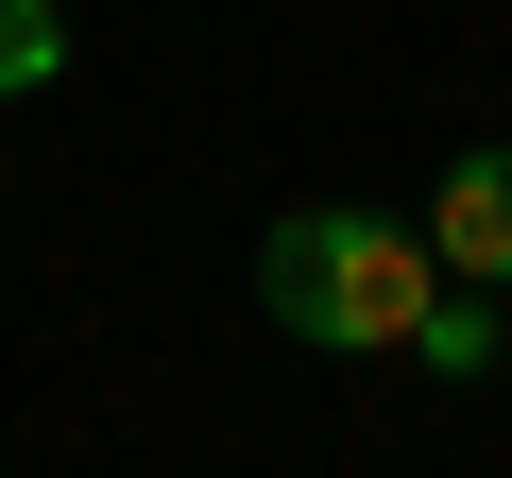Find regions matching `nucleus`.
Listing matches in <instances>:
<instances>
[{"mask_svg":"<svg viewBox=\"0 0 512 478\" xmlns=\"http://www.w3.org/2000/svg\"><path fill=\"white\" fill-rule=\"evenodd\" d=\"M427 257L478 274V291H512V137L444 154V188H427Z\"/></svg>","mask_w":512,"mask_h":478,"instance_id":"nucleus-2","label":"nucleus"},{"mask_svg":"<svg viewBox=\"0 0 512 478\" xmlns=\"http://www.w3.org/2000/svg\"><path fill=\"white\" fill-rule=\"evenodd\" d=\"M69 69V0H0V103H35Z\"/></svg>","mask_w":512,"mask_h":478,"instance_id":"nucleus-4","label":"nucleus"},{"mask_svg":"<svg viewBox=\"0 0 512 478\" xmlns=\"http://www.w3.org/2000/svg\"><path fill=\"white\" fill-rule=\"evenodd\" d=\"M427 291H444V257L393 205H291L274 239H256V308H274L291 342H325V359H410Z\"/></svg>","mask_w":512,"mask_h":478,"instance_id":"nucleus-1","label":"nucleus"},{"mask_svg":"<svg viewBox=\"0 0 512 478\" xmlns=\"http://www.w3.org/2000/svg\"><path fill=\"white\" fill-rule=\"evenodd\" d=\"M410 359H427V376H495V291H478V274H444V291H427V325H410Z\"/></svg>","mask_w":512,"mask_h":478,"instance_id":"nucleus-3","label":"nucleus"}]
</instances>
